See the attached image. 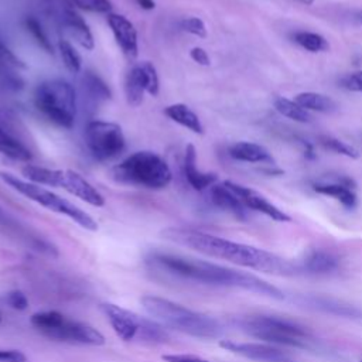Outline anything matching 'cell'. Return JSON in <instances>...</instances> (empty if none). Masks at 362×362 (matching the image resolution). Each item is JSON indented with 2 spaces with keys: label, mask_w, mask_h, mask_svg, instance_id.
Masks as SVG:
<instances>
[{
  "label": "cell",
  "mask_w": 362,
  "mask_h": 362,
  "mask_svg": "<svg viewBox=\"0 0 362 362\" xmlns=\"http://www.w3.org/2000/svg\"><path fill=\"white\" fill-rule=\"evenodd\" d=\"M163 238L174 242L180 246L189 247L199 253H204L211 257L222 259L230 262L233 264L273 273V274H293L298 269L281 259L280 256L270 253L267 250L233 242L225 238H219L211 233H205L201 230L184 229V228H168L163 230Z\"/></svg>",
  "instance_id": "1"
},
{
  "label": "cell",
  "mask_w": 362,
  "mask_h": 362,
  "mask_svg": "<svg viewBox=\"0 0 362 362\" xmlns=\"http://www.w3.org/2000/svg\"><path fill=\"white\" fill-rule=\"evenodd\" d=\"M146 264L154 272L182 279L187 281L243 288L259 294H266L270 297H281L280 290H277L274 286L266 283L264 280L256 276L242 273L206 260L185 257L173 253L151 252L146 257Z\"/></svg>",
  "instance_id": "2"
},
{
  "label": "cell",
  "mask_w": 362,
  "mask_h": 362,
  "mask_svg": "<svg viewBox=\"0 0 362 362\" xmlns=\"http://www.w3.org/2000/svg\"><path fill=\"white\" fill-rule=\"evenodd\" d=\"M140 301L148 315L163 327L197 338H216L222 332V327L215 318L189 310L171 300L157 296H144Z\"/></svg>",
  "instance_id": "3"
},
{
  "label": "cell",
  "mask_w": 362,
  "mask_h": 362,
  "mask_svg": "<svg viewBox=\"0 0 362 362\" xmlns=\"http://www.w3.org/2000/svg\"><path fill=\"white\" fill-rule=\"evenodd\" d=\"M115 181L147 189H163L173 180L167 161L154 151H134L112 168Z\"/></svg>",
  "instance_id": "4"
},
{
  "label": "cell",
  "mask_w": 362,
  "mask_h": 362,
  "mask_svg": "<svg viewBox=\"0 0 362 362\" xmlns=\"http://www.w3.org/2000/svg\"><path fill=\"white\" fill-rule=\"evenodd\" d=\"M35 109L52 124L72 129L76 119L75 88L62 78L45 79L34 90Z\"/></svg>",
  "instance_id": "5"
},
{
  "label": "cell",
  "mask_w": 362,
  "mask_h": 362,
  "mask_svg": "<svg viewBox=\"0 0 362 362\" xmlns=\"http://www.w3.org/2000/svg\"><path fill=\"white\" fill-rule=\"evenodd\" d=\"M0 180L4 184H7L11 189H14L18 194H21L23 197L28 198L30 201H34L35 204H38L52 212H57L59 215L69 218L71 221H74L83 229H88V230L98 229L96 221L88 212H85L83 209H81L71 201L52 192L51 189L45 188L44 185L30 182V181L23 180V178L17 177L16 174L4 171V170L0 171Z\"/></svg>",
  "instance_id": "6"
},
{
  "label": "cell",
  "mask_w": 362,
  "mask_h": 362,
  "mask_svg": "<svg viewBox=\"0 0 362 362\" xmlns=\"http://www.w3.org/2000/svg\"><path fill=\"white\" fill-rule=\"evenodd\" d=\"M249 335L267 344L305 348L311 342L310 332L296 321L274 315H250L239 321Z\"/></svg>",
  "instance_id": "7"
},
{
  "label": "cell",
  "mask_w": 362,
  "mask_h": 362,
  "mask_svg": "<svg viewBox=\"0 0 362 362\" xmlns=\"http://www.w3.org/2000/svg\"><path fill=\"white\" fill-rule=\"evenodd\" d=\"M31 325L47 338L82 344V345H103L105 337L92 325L69 320L58 311H41L35 313L30 318Z\"/></svg>",
  "instance_id": "8"
},
{
  "label": "cell",
  "mask_w": 362,
  "mask_h": 362,
  "mask_svg": "<svg viewBox=\"0 0 362 362\" xmlns=\"http://www.w3.org/2000/svg\"><path fill=\"white\" fill-rule=\"evenodd\" d=\"M102 310L116 335L123 341L140 339L143 342L156 344L164 342L168 337L164 327L156 320L144 318L112 303L102 304Z\"/></svg>",
  "instance_id": "9"
},
{
  "label": "cell",
  "mask_w": 362,
  "mask_h": 362,
  "mask_svg": "<svg viewBox=\"0 0 362 362\" xmlns=\"http://www.w3.org/2000/svg\"><path fill=\"white\" fill-rule=\"evenodd\" d=\"M85 144L90 156L100 163L119 157L126 148V137L117 123L90 120L85 126Z\"/></svg>",
  "instance_id": "10"
},
{
  "label": "cell",
  "mask_w": 362,
  "mask_h": 362,
  "mask_svg": "<svg viewBox=\"0 0 362 362\" xmlns=\"http://www.w3.org/2000/svg\"><path fill=\"white\" fill-rule=\"evenodd\" d=\"M57 20L64 33L79 47L92 51L95 48L93 34L85 18L71 4H65L58 10Z\"/></svg>",
  "instance_id": "11"
},
{
  "label": "cell",
  "mask_w": 362,
  "mask_h": 362,
  "mask_svg": "<svg viewBox=\"0 0 362 362\" xmlns=\"http://www.w3.org/2000/svg\"><path fill=\"white\" fill-rule=\"evenodd\" d=\"M219 345L226 351L238 354L252 361L257 362H296L284 351L260 342H235V341H221Z\"/></svg>",
  "instance_id": "12"
},
{
  "label": "cell",
  "mask_w": 362,
  "mask_h": 362,
  "mask_svg": "<svg viewBox=\"0 0 362 362\" xmlns=\"http://www.w3.org/2000/svg\"><path fill=\"white\" fill-rule=\"evenodd\" d=\"M106 23L123 55L127 59H134L139 54V37L134 24L126 16L117 13H109Z\"/></svg>",
  "instance_id": "13"
},
{
  "label": "cell",
  "mask_w": 362,
  "mask_h": 362,
  "mask_svg": "<svg viewBox=\"0 0 362 362\" xmlns=\"http://www.w3.org/2000/svg\"><path fill=\"white\" fill-rule=\"evenodd\" d=\"M223 184L236 194V197L242 201V204L247 209H253V211H257L260 214H264L266 216H269V218H272L273 221H277V222H288V221H291V218L286 212L279 209L276 205H273L270 201H267L257 191H255V189H252L249 187L240 185L238 182H233L230 180L223 181Z\"/></svg>",
  "instance_id": "14"
},
{
  "label": "cell",
  "mask_w": 362,
  "mask_h": 362,
  "mask_svg": "<svg viewBox=\"0 0 362 362\" xmlns=\"http://www.w3.org/2000/svg\"><path fill=\"white\" fill-rule=\"evenodd\" d=\"M58 188L65 189L66 192L72 194L74 197L82 199L83 202L92 205V206H103L105 198L103 195L79 173L72 170H61L59 173V181Z\"/></svg>",
  "instance_id": "15"
},
{
  "label": "cell",
  "mask_w": 362,
  "mask_h": 362,
  "mask_svg": "<svg viewBox=\"0 0 362 362\" xmlns=\"http://www.w3.org/2000/svg\"><path fill=\"white\" fill-rule=\"evenodd\" d=\"M25 64L0 40V85L10 90H21L24 81L20 69H25Z\"/></svg>",
  "instance_id": "16"
},
{
  "label": "cell",
  "mask_w": 362,
  "mask_h": 362,
  "mask_svg": "<svg viewBox=\"0 0 362 362\" xmlns=\"http://www.w3.org/2000/svg\"><path fill=\"white\" fill-rule=\"evenodd\" d=\"M184 174L188 184L195 191H204L208 187H212L218 181V175L215 173L201 171L197 165V150L194 144H188L185 147L184 156Z\"/></svg>",
  "instance_id": "17"
},
{
  "label": "cell",
  "mask_w": 362,
  "mask_h": 362,
  "mask_svg": "<svg viewBox=\"0 0 362 362\" xmlns=\"http://www.w3.org/2000/svg\"><path fill=\"white\" fill-rule=\"evenodd\" d=\"M211 201L215 206L232 214L235 218L243 221L247 216V208L242 204V201L236 197V194L229 189L223 182L214 184L209 191Z\"/></svg>",
  "instance_id": "18"
},
{
  "label": "cell",
  "mask_w": 362,
  "mask_h": 362,
  "mask_svg": "<svg viewBox=\"0 0 362 362\" xmlns=\"http://www.w3.org/2000/svg\"><path fill=\"white\" fill-rule=\"evenodd\" d=\"M228 153L233 160H238V161L267 163L270 165L274 164V158L270 154V151L257 143L236 141L229 146Z\"/></svg>",
  "instance_id": "19"
},
{
  "label": "cell",
  "mask_w": 362,
  "mask_h": 362,
  "mask_svg": "<svg viewBox=\"0 0 362 362\" xmlns=\"http://www.w3.org/2000/svg\"><path fill=\"white\" fill-rule=\"evenodd\" d=\"M81 90L83 98H86V100L92 102L93 105L107 102L112 98V90L107 83L96 72L92 71L83 72L81 78Z\"/></svg>",
  "instance_id": "20"
},
{
  "label": "cell",
  "mask_w": 362,
  "mask_h": 362,
  "mask_svg": "<svg viewBox=\"0 0 362 362\" xmlns=\"http://www.w3.org/2000/svg\"><path fill=\"white\" fill-rule=\"evenodd\" d=\"M146 81L140 66V62L134 64L124 76V96L126 102L132 107H139L144 100Z\"/></svg>",
  "instance_id": "21"
},
{
  "label": "cell",
  "mask_w": 362,
  "mask_h": 362,
  "mask_svg": "<svg viewBox=\"0 0 362 362\" xmlns=\"http://www.w3.org/2000/svg\"><path fill=\"white\" fill-rule=\"evenodd\" d=\"M338 266L339 259L335 253L325 249H314L305 256L301 269L308 273L325 274L337 270Z\"/></svg>",
  "instance_id": "22"
},
{
  "label": "cell",
  "mask_w": 362,
  "mask_h": 362,
  "mask_svg": "<svg viewBox=\"0 0 362 362\" xmlns=\"http://www.w3.org/2000/svg\"><path fill=\"white\" fill-rule=\"evenodd\" d=\"M164 115L175 122L177 124L191 130L195 134H202L204 133V124L201 122V119L198 117V115L185 103H173L168 105L164 109Z\"/></svg>",
  "instance_id": "23"
},
{
  "label": "cell",
  "mask_w": 362,
  "mask_h": 362,
  "mask_svg": "<svg viewBox=\"0 0 362 362\" xmlns=\"http://www.w3.org/2000/svg\"><path fill=\"white\" fill-rule=\"evenodd\" d=\"M313 189L317 194L327 195V197H331V198L337 199L338 202H341L348 209L355 208V205H356L355 189L338 182L337 180L332 181V182H314Z\"/></svg>",
  "instance_id": "24"
},
{
  "label": "cell",
  "mask_w": 362,
  "mask_h": 362,
  "mask_svg": "<svg viewBox=\"0 0 362 362\" xmlns=\"http://www.w3.org/2000/svg\"><path fill=\"white\" fill-rule=\"evenodd\" d=\"M0 154L14 160L28 163L33 158L31 151L14 136L0 127Z\"/></svg>",
  "instance_id": "25"
},
{
  "label": "cell",
  "mask_w": 362,
  "mask_h": 362,
  "mask_svg": "<svg viewBox=\"0 0 362 362\" xmlns=\"http://www.w3.org/2000/svg\"><path fill=\"white\" fill-rule=\"evenodd\" d=\"M294 100L305 110H315L321 113H332L338 107L332 98L318 92H301L296 95Z\"/></svg>",
  "instance_id": "26"
},
{
  "label": "cell",
  "mask_w": 362,
  "mask_h": 362,
  "mask_svg": "<svg viewBox=\"0 0 362 362\" xmlns=\"http://www.w3.org/2000/svg\"><path fill=\"white\" fill-rule=\"evenodd\" d=\"M274 107L276 110L283 115L284 117H288L297 123H311L313 116L301 107L296 100H290L287 98H276L274 100Z\"/></svg>",
  "instance_id": "27"
},
{
  "label": "cell",
  "mask_w": 362,
  "mask_h": 362,
  "mask_svg": "<svg viewBox=\"0 0 362 362\" xmlns=\"http://www.w3.org/2000/svg\"><path fill=\"white\" fill-rule=\"evenodd\" d=\"M58 51L65 68L71 74H79L82 71V58L69 40L61 38L58 41Z\"/></svg>",
  "instance_id": "28"
},
{
  "label": "cell",
  "mask_w": 362,
  "mask_h": 362,
  "mask_svg": "<svg viewBox=\"0 0 362 362\" xmlns=\"http://www.w3.org/2000/svg\"><path fill=\"white\" fill-rule=\"evenodd\" d=\"M293 40L310 52H322L329 48L328 41L321 34L313 31H297L293 34Z\"/></svg>",
  "instance_id": "29"
},
{
  "label": "cell",
  "mask_w": 362,
  "mask_h": 362,
  "mask_svg": "<svg viewBox=\"0 0 362 362\" xmlns=\"http://www.w3.org/2000/svg\"><path fill=\"white\" fill-rule=\"evenodd\" d=\"M24 27L30 33V35L34 38V41L37 42V45L40 48H42L47 54H54V48H52V44H51V40L48 38L45 30L42 28L41 23L35 17L27 16L24 18Z\"/></svg>",
  "instance_id": "30"
},
{
  "label": "cell",
  "mask_w": 362,
  "mask_h": 362,
  "mask_svg": "<svg viewBox=\"0 0 362 362\" xmlns=\"http://www.w3.org/2000/svg\"><path fill=\"white\" fill-rule=\"evenodd\" d=\"M318 143L324 148H327V150H329V151H332L335 154L345 156V157H349V158H358L359 157V153H358V150L355 147H352L351 144H348V143H345V141H342V140H339L337 137L320 136L318 137Z\"/></svg>",
  "instance_id": "31"
},
{
  "label": "cell",
  "mask_w": 362,
  "mask_h": 362,
  "mask_svg": "<svg viewBox=\"0 0 362 362\" xmlns=\"http://www.w3.org/2000/svg\"><path fill=\"white\" fill-rule=\"evenodd\" d=\"M140 66L146 81V92L151 96H157L160 92V78L156 66L150 61H141Z\"/></svg>",
  "instance_id": "32"
},
{
  "label": "cell",
  "mask_w": 362,
  "mask_h": 362,
  "mask_svg": "<svg viewBox=\"0 0 362 362\" xmlns=\"http://www.w3.org/2000/svg\"><path fill=\"white\" fill-rule=\"evenodd\" d=\"M69 4L75 8L90 11V13H112L113 4L110 0H69Z\"/></svg>",
  "instance_id": "33"
},
{
  "label": "cell",
  "mask_w": 362,
  "mask_h": 362,
  "mask_svg": "<svg viewBox=\"0 0 362 362\" xmlns=\"http://www.w3.org/2000/svg\"><path fill=\"white\" fill-rule=\"evenodd\" d=\"M180 28L191 35L199 37V38H205L208 31H206V25L204 23L202 18L197 17V16H189V17H184L180 21Z\"/></svg>",
  "instance_id": "34"
},
{
  "label": "cell",
  "mask_w": 362,
  "mask_h": 362,
  "mask_svg": "<svg viewBox=\"0 0 362 362\" xmlns=\"http://www.w3.org/2000/svg\"><path fill=\"white\" fill-rule=\"evenodd\" d=\"M341 86L351 92H362V71L352 72L341 79Z\"/></svg>",
  "instance_id": "35"
},
{
  "label": "cell",
  "mask_w": 362,
  "mask_h": 362,
  "mask_svg": "<svg viewBox=\"0 0 362 362\" xmlns=\"http://www.w3.org/2000/svg\"><path fill=\"white\" fill-rule=\"evenodd\" d=\"M6 303L14 308V310H18V311H24L27 307H28V300L25 297V294L23 291H18V290H14V291H10L7 293L6 296Z\"/></svg>",
  "instance_id": "36"
},
{
  "label": "cell",
  "mask_w": 362,
  "mask_h": 362,
  "mask_svg": "<svg viewBox=\"0 0 362 362\" xmlns=\"http://www.w3.org/2000/svg\"><path fill=\"white\" fill-rule=\"evenodd\" d=\"M163 359L165 362H209L201 356L191 355V354H168V355H163Z\"/></svg>",
  "instance_id": "37"
},
{
  "label": "cell",
  "mask_w": 362,
  "mask_h": 362,
  "mask_svg": "<svg viewBox=\"0 0 362 362\" xmlns=\"http://www.w3.org/2000/svg\"><path fill=\"white\" fill-rule=\"evenodd\" d=\"M189 57L194 62H197L198 65L202 66H209L211 65V58L208 55V52L202 48V47H194L189 51Z\"/></svg>",
  "instance_id": "38"
},
{
  "label": "cell",
  "mask_w": 362,
  "mask_h": 362,
  "mask_svg": "<svg viewBox=\"0 0 362 362\" xmlns=\"http://www.w3.org/2000/svg\"><path fill=\"white\" fill-rule=\"evenodd\" d=\"M0 362H27V358L17 349H0Z\"/></svg>",
  "instance_id": "39"
},
{
  "label": "cell",
  "mask_w": 362,
  "mask_h": 362,
  "mask_svg": "<svg viewBox=\"0 0 362 362\" xmlns=\"http://www.w3.org/2000/svg\"><path fill=\"white\" fill-rule=\"evenodd\" d=\"M301 146H303V151H304L305 158H308V160L315 158V153H314V148H313L311 143H308L307 140H301Z\"/></svg>",
  "instance_id": "40"
},
{
  "label": "cell",
  "mask_w": 362,
  "mask_h": 362,
  "mask_svg": "<svg viewBox=\"0 0 362 362\" xmlns=\"http://www.w3.org/2000/svg\"><path fill=\"white\" fill-rule=\"evenodd\" d=\"M141 8L144 10H153L156 7V1L154 0H134Z\"/></svg>",
  "instance_id": "41"
},
{
  "label": "cell",
  "mask_w": 362,
  "mask_h": 362,
  "mask_svg": "<svg viewBox=\"0 0 362 362\" xmlns=\"http://www.w3.org/2000/svg\"><path fill=\"white\" fill-rule=\"evenodd\" d=\"M296 1H298L301 4H305V6H310V4L314 3V0H296Z\"/></svg>",
  "instance_id": "42"
},
{
  "label": "cell",
  "mask_w": 362,
  "mask_h": 362,
  "mask_svg": "<svg viewBox=\"0 0 362 362\" xmlns=\"http://www.w3.org/2000/svg\"><path fill=\"white\" fill-rule=\"evenodd\" d=\"M361 21H362V13H361Z\"/></svg>",
  "instance_id": "43"
},
{
  "label": "cell",
  "mask_w": 362,
  "mask_h": 362,
  "mask_svg": "<svg viewBox=\"0 0 362 362\" xmlns=\"http://www.w3.org/2000/svg\"><path fill=\"white\" fill-rule=\"evenodd\" d=\"M0 321H1V314H0Z\"/></svg>",
  "instance_id": "44"
}]
</instances>
